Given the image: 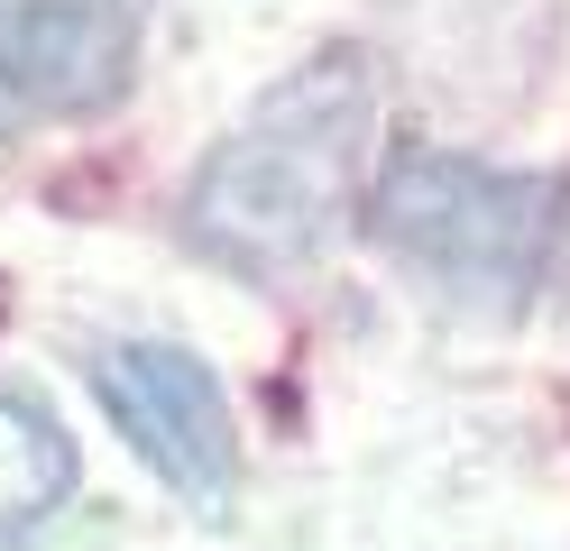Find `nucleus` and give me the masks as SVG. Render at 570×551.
Masks as SVG:
<instances>
[{"label":"nucleus","instance_id":"obj_4","mask_svg":"<svg viewBox=\"0 0 570 551\" xmlns=\"http://www.w3.org/2000/svg\"><path fill=\"white\" fill-rule=\"evenodd\" d=\"M138 73L129 0H0V138L92 120Z\"/></svg>","mask_w":570,"mask_h":551},{"label":"nucleus","instance_id":"obj_2","mask_svg":"<svg viewBox=\"0 0 570 551\" xmlns=\"http://www.w3.org/2000/svg\"><path fill=\"white\" fill-rule=\"evenodd\" d=\"M360 230L433 304L507 322L543 294L552 257H561L570 184L543 166L460 157V147H386L360 194Z\"/></svg>","mask_w":570,"mask_h":551},{"label":"nucleus","instance_id":"obj_1","mask_svg":"<svg viewBox=\"0 0 570 551\" xmlns=\"http://www.w3.org/2000/svg\"><path fill=\"white\" fill-rule=\"evenodd\" d=\"M386 83L360 47H323L276 92H258L185 175L175 230L194 257L248 285H295L341 248L377 175Z\"/></svg>","mask_w":570,"mask_h":551},{"label":"nucleus","instance_id":"obj_5","mask_svg":"<svg viewBox=\"0 0 570 551\" xmlns=\"http://www.w3.org/2000/svg\"><path fill=\"white\" fill-rule=\"evenodd\" d=\"M75 488H83V451L65 432V414L28 386H0V542L56 524L75 505Z\"/></svg>","mask_w":570,"mask_h":551},{"label":"nucleus","instance_id":"obj_3","mask_svg":"<svg viewBox=\"0 0 570 551\" xmlns=\"http://www.w3.org/2000/svg\"><path fill=\"white\" fill-rule=\"evenodd\" d=\"M92 395L111 432L129 441V460L175 488L185 505H230L239 488V414H230V386L222 367L185 341H157V331H138V341H101L92 350Z\"/></svg>","mask_w":570,"mask_h":551}]
</instances>
